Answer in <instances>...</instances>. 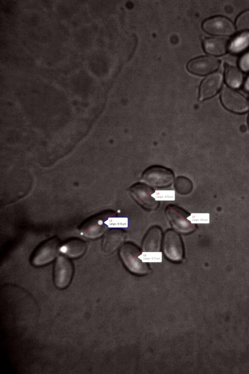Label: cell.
Masks as SVG:
<instances>
[{
    "label": "cell",
    "instance_id": "6da1fadb",
    "mask_svg": "<svg viewBox=\"0 0 249 374\" xmlns=\"http://www.w3.org/2000/svg\"><path fill=\"white\" fill-rule=\"evenodd\" d=\"M141 249L132 242L124 243L121 247L119 253L126 267L132 272L143 274L148 271V266L139 258Z\"/></svg>",
    "mask_w": 249,
    "mask_h": 374
},
{
    "label": "cell",
    "instance_id": "7a4b0ae2",
    "mask_svg": "<svg viewBox=\"0 0 249 374\" xmlns=\"http://www.w3.org/2000/svg\"><path fill=\"white\" fill-rule=\"evenodd\" d=\"M174 179L173 171L169 168L155 165L146 168L143 172L142 180L151 187L165 188L170 186Z\"/></svg>",
    "mask_w": 249,
    "mask_h": 374
},
{
    "label": "cell",
    "instance_id": "3957f363",
    "mask_svg": "<svg viewBox=\"0 0 249 374\" xmlns=\"http://www.w3.org/2000/svg\"><path fill=\"white\" fill-rule=\"evenodd\" d=\"M59 248V242L56 238H53L42 243L36 249L31 263L35 266H40L52 262L56 257Z\"/></svg>",
    "mask_w": 249,
    "mask_h": 374
},
{
    "label": "cell",
    "instance_id": "277c9868",
    "mask_svg": "<svg viewBox=\"0 0 249 374\" xmlns=\"http://www.w3.org/2000/svg\"><path fill=\"white\" fill-rule=\"evenodd\" d=\"M113 214L112 211H107L89 219L81 225V234L89 239L100 237L107 228L106 220Z\"/></svg>",
    "mask_w": 249,
    "mask_h": 374
},
{
    "label": "cell",
    "instance_id": "5b68a950",
    "mask_svg": "<svg viewBox=\"0 0 249 374\" xmlns=\"http://www.w3.org/2000/svg\"><path fill=\"white\" fill-rule=\"evenodd\" d=\"M169 222L177 231L187 234L195 230V227L187 219L188 213L181 208L174 205L167 206L165 210Z\"/></svg>",
    "mask_w": 249,
    "mask_h": 374
},
{
    "label": "cell",
    "instance_id": "8992f818",
    "mask_svg": "<svg viewBox=\"0 0 249 374\" xmlns=\"http://www.w3.org/2000/svg\"><path fill=\"white\" fill-rule=\"evenodd\" d=\"M221 99L223 106L231 112L243 113L249 109V103L246 98L237 91L228 87L223 89Z\"/></svg>",
    "mask_w": 249,
    "mask_h": 374
},
{
    "label": "cell",
    "instance_id": "52a82bcc",
    "mask_svg": "<svg viewBox=\"0 0 249 374\" xmlns=\"http://www.w3.org/2000/svg\"><path fill=\"white\" fill-rule=\"evenodd\" d=\"M163 251L165 255L172 261H180L183 255V247L179 235L174 230H167L164 234Z\"/></svg>",
    "mask_w": 249,
    "mask_h": 374
},
{
    "label": "cell",
    "instance_id": "ba28073f",
    "mask_svg": "<svg viewBox=\"0 0 249 374\" xmlns=\"http://www.w3.org/2000/svg\"><path fill=\"white\" fill-rule=\"evenodd\" d=\"M73 272L71 262L63 256L58 257L54 266V282L55 286L63 289L69 285Z\"/></svg>",
    "mask_w": 249,
    "mask_h": 374
},
{
    "label": "cell",
    "instance_id": "9c48e42d",
    "mask_svg": "<svg viewBox=\"0 0 249 374\" xmlns=\"http://www.w3.org/2000/svg\"><path fill=\"white\" fill-rule=\"evenodd\" d=\"M153 189L144 183H137L130 188V193L133 198L142 207L148 210H153L158 206V203L152 196Z\"/></svg>",
    "mask_w": 249,
    "mask_h": 374
},
{
    "label": "cell",
    "instance_id": "30bf717a",
    "mask_svg": "<svg viewBox=\"0 0 249 374\" xmlns=\"http://www.w3.org/2000/svg\"><path fill=\"white\" fill-rule=\"evenodd\" d=\"M202 28L206 32L215 35L229 36L235 32L232 23L229 19L221 16L206 19L202 24Z\"/></svg>",
    "mask_w": 249,
    "mask_h": 374
},
{
    "label": "cell",
    "instance_id": "8fae6325",
    "mask_svg": "<svg viewBox=\"0 0 249 374\" xmlns=\"http://www.w3.org/2000/svg\"><path fill=\"white\" fill-rule=\"evenodd\" d=\"M220 63V61L215 57L203 56L190 61L187 65V69L193 74L205 75L216 70Z\"/></svg>",
    "mask_w": 249,
    "mask_h": 374
},
{
    "label": "cell",
    "instance_id": "7c38bea8",
    "mask_svg": "<svg viewBox=\"0 0 249 374\" xmlns=\"http://www.w3.org/2000/svg\"><path fill=\"white\" fill-rule=\"evenodd\" d=\"M222 76L219 73H215L208 75L201 83L199 90L200 101L212 97L215 95L220 88Z\"/></svg>",
    "mask_w": 249,
    "mask_h": 374
},
{
    "label": "cell",
    "instance_id": "4fadbf2b",
    "mask_svg": "<svg viewBox=\"0 0 249 374\" xmlns=\"http://www.w3.org/2000/svg\"><path fill=\"white\" fill-rule=\"evenodd\" d=\"M162 240V231L157 226L151 227L145 235L142 243L144 252H159Z\"/></svg>",
    "mask_w": 249,
    "mask_h": 374
},
{
    "label": "cell",
    "instance_id": "5bb4252c",
    "mask_svg": "<svg viewBox=\"0 0 249 374\" xmlns=\"http://www.w3.org/2000/svg\"><path fill=\"white\" fill-rule=\"evenodd\" d=\"M86 249V243L77 239L67 241L59 248L61 253L71 258H77L82 256L85 253Z\"/></svg>",
    "mask_w": 249,
    "mask_h": 374
},
{
    "label": "cell",
    "instance_id": "9a60e30c",
    "mask_svg": "<svg viewBox=\"0 0 249 374\" xmlns=\"http://www.w3.org/2000/svg\"><path fill=\"white\" fill-rule=\"evenodd\" d=\"M203 46L207 53L215 56L224 54L229 47L227 40L219 37L206 38L203 42Z\"/></svg>",
    "mask_w": 249,
    "mask_h": 374
},
{
    "label": "cell",
    "instance_id": "2e32d148",
    "mask_svg": "<svg viewBox=\"0 0 249 374\" xmlns=\"http://www.w3.org/2000/svg\"><path fill=\"white\" fill-rule=\"evenodd\" d=\"M121 232L120 230L112 229L105 234L102 244V249L104 252H111L118 246L124 237L123 233Z\"/></svg>",
    "mask_w": 249,
    "mask_h": 374
},
{
    "label": "cell",
    "instance_id": "e0dca14e",
    "mask_svg": "<svg viewBox=\"0 0 249 374\" xmlns=\"http://www.w3.org/2000/svg\"><path fill=\"white\" fill-rule=\"evenodd\" d=\"M225 76L227 84L233 88L239 87L243 81L240 71L236 66L228 63L225 64Z\"/></svg>",
    "mask_w": 249,
    "mask_h": 374
},
{
    "label": "cell",
    "instance_id": "ac0fdd59",
    "mask_svg": "<svg viewBox=\"0 0 249 374\" xmlns=\"http://www.w3.org/2000/svg\"><path fill=\"white\" fill-rule=\"evenodd\" d=\"M249 46V32L244 33L236 36L229 46L230 51L234 54L239 53Z\"/></svg>",
    "mask_w": 249,
    "mask_h": 374
},
{
    "label": "cell",
    "instance_id": "d6986e66",
    "mask_svg": "<svg viewBox=\"0 0 249 374\" xmlns=\"http://www.w3.org/2000/svg\"><path fill=\"white\" fill-rule=\"evenodd\" d=\"M174 187L178 193L185 195L192 191L193 186L189 179L184 176H178L175 180Z\"/></svg>",
    "mask_w": 249,
    "mask_h": 374
},
{
    "label": "cell",
    "instance_id": "ffe728a7",
    "mask_svg": "<svg viewBox=\"0 0 249 374\" xmlns=\"http://www.w3.org/2000/svg\"><path fill=\"white\" fill-rule=\"evenodd\" d=\"M105 224L108 227L126 228L128 227V218L127 217H108L105 221Z\"/></svg>",
    "mask_w": 249,
    "mask_h": 374
},
{
    "label": "cell",
    "instance_id": "44dd1931",
    "mask_svg": "<svg viewBox=\"0 0 249 374\" xmlns=\"http://www.w3.org/2000/svg\"><path fill=\"white\" fill-rule=\"evenodd\" d=\"M138 257L143 262H161L162 261V253L161 252L143 251Z\"/></svg>",
    "mask_w": 249,
    "mask_h": 374
},
{
    "label": "cell",
    "instance_id": "7402d4cb",
    "mask_svg": "<svg viewBox=\"0 0 249 374\" xmlns=\"http://www.w3.org/2000/svg\"><path fill=\"white\" fill-rule=\"evenodd\" d=\"M152 196L158 201H173L175 200V192L172 190H156Z\"/></svg>",
    "mask_w": 249,
    "mask_h": 374
},
{
    "label": "cell",
    "instance_id": "603a6c76",
    "mask_svg": "<svg viewBox=\"0 0 249 374\" xmlns=\"http://www.w3.org/2000/svg\"><path fill=\"white\" fill-rule=\"evenodd\" d=\"M236 25L239 30L249 29V10L244 11L238 17Z\"/></svg>",
    "mask_w": 249,
    "mask_h": 374
},
{
    "label": "cell",
    "instance_id": "cb8c5ba5",
    "mask_svg": "<svg viewBox=\"0 0 249 374\" xmlns=\"http://www.w3.org/2000/svg\"><path fill=\"white\" fill-rule=\"evenodd\" d=\"M187 219L192 223H209V214L202 213H192L187 217Z\"/></svg>",
    "mask_w": 249,
    "mask_h": 374
},
{
    "label": "cell",
    "instance_id": "d4e9b609",
    "mask_svg": "<svg viewBox=\"0 0 249 374\" xmlns=\"http://www.w3.org/2000/svg\"><path fill=\"white\" fill-rule=\"evenodd\" d=\"M239 66L244 72L249 71V52L242 56L239 60Z\"/></svg>",
    "mask_w": 249,
    "mask_h": 374
},
{
    "label": "cell",
    "instance_id": "484cf974",
    "mask_svg": "<svg viewBox=\"0 0 249 374\" xmlns=\"http://www.w3.org/2000/svg\"><path fill=\"white\" fill-rule=\"evenodd\" d=\"M245 89L246 90L249 91V76L248 77L245 84Z\"/></svg>",
    "mask_w": 249,
    "mask_h": 374
},
{
    "label": "cell",
    "instance_id": "4316f807",
    "mask_svg": "<svg viewBox=\"0 0 249 374\" xmlns=\"http://www.w3.org/2000/svg\"><path fill=\"white\" fill-rule=\"evenodd\" d=\"M248 124H249V119H248Z\"/></svg>",
    "mask_w": 249,
    "mask_h": 374
}]
</instances>
